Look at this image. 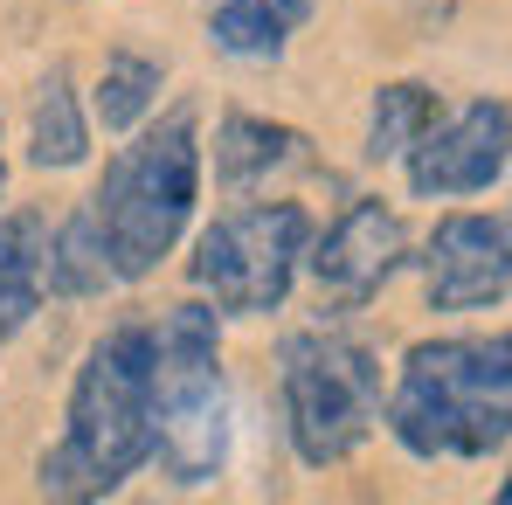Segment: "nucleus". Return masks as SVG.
Instances as JSON below:
<instances>
[{"label": "nucleus", "mask_w": 512, "mask_h": 505, "mask_svg": "<svg viewBox=\"0 0 512 505\" xmlns=\"http://www.w3.org/2000/svg\"><path fill=\"white\" fill-rule=\"evenodd\" d=\"M49 291V229L42 215H7L0 222V346L35 319Z\"/></svg>", "instance_id": "nucleus-12"}, {"label": "nucleus", "mask_w": 512, "mask_h": 505, "mask_svg": "<svg viewBox=\"0 0 512 505\" xmlns=\"http://www.w3.org/2000/svg\"><path fill=\"white\" fill-rule=\"evenodd\" d=\"M28 160L42 173L84 167L90 160V118L77 104V84H70V63H56L42 84H35V111H28Z\"/></svg>", "instance_id": "nucleus-13"}, {"label": "nucleus", "mask_w": 512, "mask_h": 505, "mask_svg": "<svg viewBox=\"0 0 512 505\" xmlns=\"http://www.w3.org/2000/svg\"><path fill=\"white\" fill-rule=\"evenodd\" d=\"M436 118H443V104H436L429 84H416V77L381 84L374 90V111H367V160H374V167H381V160H402Z\"/></svg>", "instance_id": "nucleus-16"}, {"label": "nucleus", "mask_w": 512, "mask_h": 505, "mask_svg": "<svg viewBox=\"0 0 512 505\" xmlns=\"http://www.w3.org/2000/svg\"><path fill=\"white\" fill-rule=\"evenodd\" d=\"M139 464H153V326L125 319L97 339L70 381V416L42 450V499H111Z\"/></svg>", "instance_id": "nucleus-1"}, {"label": "nucleus", "mask_w": 512, "mask_h": 505, "mask_svg": "<svg viewBox=\"0 0 512 505\" xmlns=\"http://www.w3.org/2000/svg\"><path fill=\"white\" fill-rule=\"evenodd\" d=\"M423 298L436 312H485L512 298V222L506 215H443L423 243Z\"/></svg>", "instance_id": "nucleus-9"}, {"label": "nucleus", "mask_w": 512, "mask_h": 505, "mask_svg": "<svg viewBox=\"0 0 512 505\" xmlns=\"http://www.w3.org/2000/svg\"><path fill=\"white\" fill-rule=\"evenodd\" d=\"M402 263H409V229H402V215H395L388 201H374V194L346 201L340 222H333L326 236H312V250H305V270H312V284H319V305H333V312L374 305Z\"/></svg>", "instance_id": "nucleus-8"}, {"label": "nucleus", "mask_w": 512, "mask_h": 505, "mask_svg": "<svg viewBox=\"0 0 512 505\" xmlns=\"http://www.w3.org/2000/svg\"><path fill=\"white\" fill-rule=\"evenodd\" d=\"M388 436L409 457H492L512 443V326L506 333H443L402 353L388 388Z\"/></svg>", "instance_id": "nucleus-2"}, {"label": "nucleus", "mask_w": 512, "mask_h": 505, "mask_svg": "<svg viewBox=\"0 0 512 505\" xmlns=\"http://www.w3.org/2000/svg\"><path fill=\"white\" fill-rule=\"evenodd\" d=\"M118 284V270H111V250H104V229H97V215H90V201L49 236V291L56 298H97V291H111Z\"/></svg>", "instance_id": "nucleus-14"}, {"label": "nucleus", "mask_w": 512, "mask_h": 505, "mask_svg": "<svg viewBox=\"0 0 512 505\" xmlns=\"http://www.w3.org/2000/svg\"><path fill=\"white\" fill-rule=\"evenodd\" d=\"M499 505H512V478H506V485H499Z\"/></svg>", "instance_id": "nucleus-17"}, {"label": "nucleus", "mask_w": 512, "mask_h": 505, "mask_svg": "<svg viewBox=\"0 0 512 505\" xmlns=\"http://www.w3.org/2000/svg\"><path fill=\"white\" fill-rule=\"evenodd\" d=\"M153 464L180 492L222 478L229 464L222 312L208 298H180L153 326Z\"/></svg>", "instance_id": "nucleus-4"}, {"label": "nucleus", "mask_w": 512, "mask_h": 505, "mask_svg": "<svg viewBox=\"0 0 512 505\" xmlns=\"http://www.w3.org/2000/svg\"><path fill=\"white\" fill-rule=\"evenodd\" d=\"M312 0H215L208 14V42L229 63H277L291 49V35L305 28Z\"/></svg>", "instance_id": "nucleus-11"}, {"label": "nucleus", "mask_w": 512, "mask_h": 505, "mask_svg": "<svg viewBox=\"0 0 512 505\" xmlns=\"http://www.w3.org/2000/svg\"><path fill=\"white\" fill-rule=\"evenodd\" d=\"M160 84H167V70H160L153 56H139V49H111L104 70H97V90H90L97 125H104V132H132V125L160 104Z\"/></svg>", "instance_id": "nucleus-15"}, {"label": "nucleus", "mask_w": 512, "mask_h": 505, "mask_svg": "<svg viewBox=\"0 0 512 505\" xmlns=\"http://www.w3.org/2000/svg\"><path fill=\"white\" fill-rule=\"evenodd\" d=\"M312 167V139L298 125L277 118H250V111H222L215 125V180L229 194H263L270 180Z\"/></svg>", "instance_id": "nucleus-10"}, {"label": "nucleus", "mask_w": 512, "mask_h": 505, "mask_svg": "<svg viewBox=\"0 0 512 505\" xmlns=\"http://www.w3.org/2000/svg\"><path fill=\"white\" fill-rule=\"evenodd\" d=\"M277 402H284V436L298 464L326 471L346 464L388 416V381L360 339L312 326V333H291L277 353Z\"/></svg>", "instance_id": "nucleus-5"}, {"label": "nucleus", "mask_w": 512, "mask_h": 505, "mask_svg": "<svg viewBox=\"0 0 512 505\" xmlns=\"http://www.w3.org/2000/svg\"><path fill=\"white\" fill-rule=\"evenodd\" d=\"M312 250V215L298 201H243L229 215H215L194 236V291L229 312V319H263L291 298L298 263Z\"/></svg>", "instance_id": "nucleus-6"}, {"label": "nucleus", "mask_w": 512, "mask_h": 505, "mask_svg": "<svg viewBox=\"0 0 512 505\" xmlns=\"http://www.w3.org/2000/svg\"><path fill=\"white\" fill-rule=\"evenodd\" d=\"M194 201H201V118L194 104H173L160 125L118 146V160L90 187V215L104 229L118 284H139L167 263L194 222Z\"/></svg>", "instance_id": "nucleus-3"}, {"label": "nucleus", "mask_w": 512, "mask_h": 505, "mask_svg": "<svg viewBox=\"0 0 512 505\" xmlns=\"http://www.w3.org/2000/svg\"><path fill=\"white\" fill-rule=\"evenodd\" d=\"M0 187H7V153H0Z\"/></svg>", "instance_id": "nucleus-18"}, {"label": "nucleus", "mask_w": 512, "mask_h": 505, "mask_svg": "<svg viewBox=\"0 0 512 505\" xmlns=\"http://www.w3.org/2000/svg\"><path fill=\"white\" fill-rule=\"evenodd\" d=\"M409 194L416 201H457V194H485L512 167V104L506 97H471L450 118H436L423 139L402 153Z\"/></svg>", "instance_id": "nucleus-7"}]
</instances>
